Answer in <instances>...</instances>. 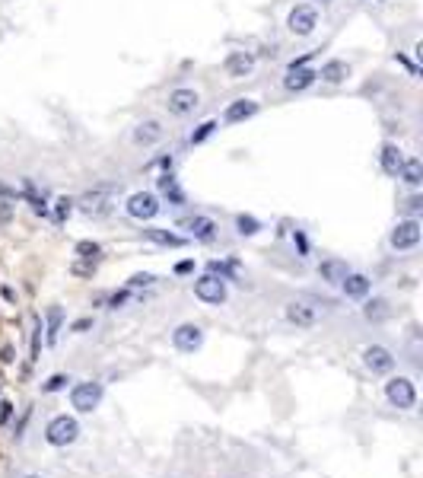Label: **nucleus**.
Wrapping results in <instances>:
<instances>
[{
	"instance_id": "obj_26",
	"label": "nucleus",
	"mask_w": 423,
	"mask_h": 478,
	"mask_svg": "<svg viewBox=\"0 0 423 478\" xmlns=\"http://www.w3.org/2000/svg\"><path fill=\"white\" fill-rule=\"evenodd\" d=\"M261 230V220H255L251 214H239L236 217V233L239 236H255Z\"/></svg>"
},
{
	"instance_id": "obj_32",
	"label": "nucleus",
	"mask_w": 423,
	"mask_h": 478,
	"mask_svg": "<svg viewBox=\"0 0 423 478\" xmlns=\"http://www.w3.org/2000/svg\"><path fill=\"white\" fill-rule=\"evenodd\" d=\"M77 255H83V258H99V245H95V243H77Z\"/></svg>"
},
{
	"instance_id": "obj_3",
	"label": "nucleus",
	"mask_w": 423,
	"mask_h": 478,
	"mask_svg": "<svg viewBox=\"0 0 423 478\" xmlns=\"http://www.w3.org/2000/svg\"><path fill=\"white\" fill-rule=\"evenodd\" d=\"M420 236H423V227L417 217H407V220H398L392 230V236H388V245H392L395 252H414L420 245Z\"/></svg>"
},
{
	"instance_id": "obj_27",
	"label": "nucleus",
	"mask_w": 423,
	"mask_h": 478,
	"mask_svg": "<svg viewBox=\"0 0 423 478\" xmlns=\"http://www.w3.org/2000/svg\"><path fill=\"white\" fill-rule=\"evenodd\" d=\"M61 319H64V312H61L58 306H51V310H48V345H54V341H58Z\"/></svg>"
},
{
	"instance_id": "obj_16",
	"label": "nucleus",
	"mask_w": 423,
	"mask_h": 478,
	"mask_svg": "<svg viewBox=\"0 0 423 478\" xmlns=\"http://www.w3.org/2000/svg\"><path fill=\"white\" fill-rule=\"evenodd\" d=\"M338 287L344 290L347 300H366V297H370V290H372V281H370L366 275H357V271H350V275H347Z\"/></svg>"
},
{
	"instance_id": "obj_2",
	"label": "nucleus",
	"mask_w": 423,
	"mask_h": 478,
	"mask_svg": "<svg viewBox=\"0 0 423 478\" xmlns=\"http://www.w3.org/2000/svg\"><path fill=\"white\" fill-rule=\"evenodd\" d=\"M77 437H80V424L70 415H54L45 424V440L51 447H70V443H77Z\"/></svg>"
},
{
	"instance_id": "obj_11",
	"label": "nucleus",
	"mask_w": 423,
	"mask_h": 478,
	"mask_svg": "<svg viewBox=\"0 0 423 478\" xmlns=\"http://www.w3.org/2000/svg\"><path fill=\"white\" fill-rule=\"evenodd\" d=\"M363 367L372 377H385V373L395 370V354L385 345H370L363 347Z\"/></svg>"
},
{
	"instance_id": "obj_37",
	"label": "nucleus",
	"mask_w": 423,
	"mask_h": 478,
	"mask_svg": "<svg viewBox=\"0 0 423 478\" xmlns=\"http://www.w3.org/2000/svg\"><path fill=\"white\" fill-rule=\"evenodd\" d=\"M93 325V319H80V322H73V332H86Z\"/></svg>"
},
{
	"instance_id": "obj_20",
	"label": "nucleus",
	"mask_w": 423,
	"mask_h": 478,
	"mask_svg": "<svg viewBox=\"0 0 423 478\" xmlns=\"http://www.w3.org/2000/svg\"><path fill=\"white\" fill-rule=\"evenodd\" d=\"M156 188H160V195L166 198L169 204H175V208H182V204L188 201V198H185V191H182V185H179V179H175L172 173L160 176V179H156Z\"/></svg>"
},
{
	"instance_id": "obj_29",
	"label": "nucleus",
	"mask_w": 423,
	"mask_h": 478,
	"mask_svg": "<svg viewBox=\"0 0 423 478\" xmlns=\"http://www.w3.org/2000/svg\"><path fill=\"white\" fill-rule=\"evenodd\" d=\"M216 128H220V125H216V121H204V125H201V128H197V131H194V134H191V143H204V141H207V138H210V134H214V131H216Z\"/></svg>"
},
{
	"instance_id": "obj_7",
	"label": "nucleus",
	"mask_w": 423,
	"mask_h": 478,
	"mask_svg": "<svg viewBox=\"0 0 423 478\" xmlns=\"http://www.w3.org/2000/svg\"><path fill=\"white\" fill-rule=\"evenodd\" d=\"M166 108L175 118H188V115H194L201 108V96H197V90H191V86H175L166 96Z\"/></svg>"
},
{
	"instance_id": "obj_13",
	"label": "nucleus",
	"mask_w": 423,
	"mask_h": 478,
	"mask_svg": "<svg viewBox=\"0 0 423 478\" xmlns=\"http://www.w3.org/2000/svg\"><path fill=\"white\" fill-rule=\"evenodd\" d=\"M172 345H175V351H182V354L201 351L204 347V329L194 325V322H182L179 329L172 332Z\"/></svg>"
},
{
	"instance_id": "obj_21",
	"label": "nucleus",
	"mask_w": 423,
	"mask_h": 478,
	"mask_svg": "<svg viewBox=\"0 0 423 478\" xmlns=\"http://www.w3.org/2000/svg\"><path fill=\"white\" fill-rule=\"evenodd\" d=\"M315 73L325 80V83L338 86V83H344V80L350 77V64H347V61H340V58H331V61H325L322 71H315Z\"/></svg>"
},
{
	"instance_id": "obj_31",
	"label": "nucleus",
	"mask_w": 423,
	"mask_h": 478,
	"mask_svg": "<svg viewBox=\"0 0 423 478\" xmlns=\"http://www.w3.org/2000/svg\"><path fill=\"white\" fill-rule=\"evenodd\" d=\"M293 245H299V255H309V239H306L303 230H293Z\"/></svg>"
},
{
	"instance_id": "obj_8",
	"label": "nucleus",
	"mask_w": 423,
	"mask_h": 478,
	"mask_svg": "<svg viewBox=\"0 0 423 478\" xmlns=\"http://www.w3.org/2000/svg\"><path fill=\"white\" fill-rule=\"evenodd\" d=\"M99 402H102V382L83 380V382H77V386L70 389V405L77 408L80 415L95 412V408H99Z\"/></svg>"
},
{
	"instance_id": "obj_38",
	"label": "nucleus",
	"mask_w": 423,
	"mask_h": 478,
	"mask_svg": "<svg viewBox=\"0 0 423 478\" xmlns=\"http://www.w3.org/2000/svg\"><path fill=\"white\" fill-rule=\"evenodd\" d=\"M0 408H4V412H0V424H4V421L10 418V408H13V405H10V402H4V405H0Z\"/></svg>"
},
{
	"instance_id": "obj_14",
	"label": "nucleus",
	"mask_w": 423,
	"mask_h": 478,
	"mask_svg": "<svg viewBox=\"0 0 423 478\" xmlns=\"http://www.w3.org/2000/svg\"><path fill=\"white\" fill-rule=\"evenodd\" d=\"M223 71H226V77H233V80L249 77V73L255 71V54L251 51H229L226 61H223Z\"/></svg>"
},
{
	"instance_id": "obj_33",
	"label": "nucleus",
	"mask_w": 423,
	"mask_h": 478,
	"mask_svg": "<svg viewBox=\"0 0 423 478\" xmlns=\"http://www.w3.org/2000/svg\"><path fill=\"white\" fill-rule=\"evenodd\" d=\"M38 345H42V319L36 322V335H32V360H38Z\"/></svg>"
},
{
	"instance_id": "obj_19",
	"label": "nucleus",
	"mask_w": 423,
	"mask_h": 478,
	"mask_svg": "<svg viewBox=\"0 0 423 478\" xmlns=\"http://www.w3.org/2000/svg\"><path fill=\"white\" fill-rule=\"evenodd\" d=\"M134 143L137 147H153V143H160L162 141V125L156 118H147V121H140L137 128H134Z\"/></svg>"
},
{
	"instance_id": "obj_39",
	"label": "nucleus",
	"mask_w": 423,
	"mask_h": 478,
	"mask_svg": "<svg viewBox=\"0 0 423 478\" xmlns=\"http://www.w3.org/2000/svg\"><path fill=\"white\" fill-rule=\"evenodd\" d=\"M312 4H322V6H328V4H331V0H312Z\"/></svg>"
},
{
	"instance_id": "obj_41",
	"label": "nucleus",
	"mask_w": 423,
	"mask_h": 478,
	"mask_svg": "<svg viewBox=\"0 0 423 478\" xmlns=\"http://www.w3.org/2000/svg\"><path fill=\"white\" fill-rule=\"evenodd\" d=\"M376 4H385V0H376Z\"/></svg>"
},
{
	"instance_id": "obj_28",
	"label": "nucleus",
	"mask_w": 423,
	"mask_h": 478,
	"mask_svg": "<svg viewBox=\"0 0 423 478\" xmlns=\"http://www.w3.org/2000/svg\"><path fill=\"white\" fill-rule=\"evenodd\" d=\"M73 214V198H58V201H54V220H67V217Z\"/></svg>"
},
{
	"instance_id": "obj_10",
	"label": "nucleus",
	"mask_w": 423,
	"mask_h": 478,
	"mask_svg": "<svg viewBox=\"0 0 423 478\" xmlns=\"http://www.w3.org/2000/svg\"><path fill=\"white\" fill-rule=\"evenodd\" d=\"M194 297L210 306H223L226 303V281L216 275H201L194 281Z\"/></svg>"
},
{
	"instance_id": "obj_35",
	"label": "nucleus",
	"mask_w": 423,
	"mask_h": 478,
	"mask_svg": "<svg viewBox=\"0 0 423 478\" xmlns=\"http://www.w3.org/2000/svg\"><path fill=\"white\" fill-rule=\"evenodd\" d=\"M420 208H423V198H420V195H414L411 201H407V210H411V214H420Z\"/></svg>"
},
{
	"instance_id": "obj_5",
	"label": "nucleus",
	"mask_w": 423,
	"mask_h": 478,
	"mask_svg": "<svg viewBox=\"0 0 423 478\" xmlns=\"http://www.w3.org/2000/svg\"><path fill=\"white\" fill-rule=\"evenodd\" d=\"M73 208H77L80 214H86V217H105V214H112V208H115L112 188H93V191H86L80 201H73Z\"/></svg>"
},
{
	"instance_id": "obj_30",
	"label": "nucleus",
	"mask_w": 423,
	"mask_h": 478,
	"mask_svg": "<svg viewBox=\"0 0 423 478\" xmlns=\"http://www.w3.org/2000/svg\"><path fill=\"white\" fill-rule=\"evenodd\" d=\"M67 382H70V377H64V373H54L51 380L45 382V392H61V389H67Z\"/></svg>"
},
{
	"instance_id": "obj_40",
	"label": "nucleus",
	"mask_w": 423,
	"mask_h": 478,
	"mask_svg": "<svg viewBox=\"0 0 423 478\" xmlns=\"http://www.w3.org/2000/svg\"><path fill=\"white\" fill-rule=\"evenodd\" d=\"M23 478H42V475H23Z\"/></svg>"
},
{
	"instance_id": "obj_17",
	"label": "nucleus",
	"mask_w": 423,
	"mask_h": 478,
	"mask_svg": "<svg viewBox=\"0 0 423 478\" xmlns=\"http://www.w3.org/2000/svg\"><path fill=\"white\" fill-rule=\"evenodd\" d=\"M347 275H350V265L340 262V258H322V262H318V278H322L325 284H340Z\"/></svg>"
},
{
	"instance_id": "obj_6",
	"label": "nucleus",
	"mask_w": 423,
	"mask_h": 478,
	"mask_svg": "<svg viewBox=\"0 0 423 478\" xmlns=\"http://www.w3.org/2000/svg\"><path fill=\"white\" fill-rule=\"evenodd\" d=\"M125 210H127V217H134V220L143 223V220H153V217L162 210V204L153 191H134V195H127Z\"/></svg>"
},
{
	"instance_id": "obj_23",
	"label": "nucleus",
	"mask_w": 423,
	"mask_h": 478,
	"mask_svg": "<svg viewBox=\"0 0 423 478\" xmlns=\"http://www.w3.org/2000/svg\"><path fill=\"white\" fill-rule=\"evenodd\" d=\"M143 236H147L150 243H156V245H166V249H182V245L188 243L185 236L172 233V230H162V227H147V230H143Z\"/></svg>"
},
{
	"instance_id": "obj_9",
	"label": "nucleus",
	"mask_w": 423,
	"mask_h": 478,
	"mask_svg": "<svg viewBox=\"0 0 423 478\" xmlns=\"http://www.w3.org/2000/svg\"><path fill=\"white\" fill-rule=\"evenodd\" d=\"M179 227L185 230L191 239H197V243H214L216 230H220L207 214H185V217H179Z\"/></svg>"
},
{
	"instance_id": "obj_36",
	"label": "nucleus",
	"mask_w": 423,
	"mask_h": 478,
	"mask_svg": "<svg viewBox=\"0 0 423 478\" xmlns=\"http://www.w3.org/2000/svg\"><path fill=\"white\" fill-rule=\"evenodd\" d=\"M175 271H179V275H188V271H194V262H179Z\"/></svg>"
},
{
	"instance_id": "obj_22",
	"label": "nucleus",
	"mask_w": 423,
	"mask_h": 478,
	"mask_svg": "<svg viewBox=\"0 0 423 478\" xmlns=\"http://www.w3.org/2000/svg\"><path fill=\"white\" fill-rule=\"evenodd\" d=\"M251 115H258V102L255 99H236L233 106L223 112V121H226V125H239V121H249Z\"/></svg>"
},
{
	"instance_id": "obj_15",
	"label": "nucleus",
	"mask_w": 423,
	"mask_h": 478,
	"mask_svg": "<svg viewBox=\"0 0 423 478\" xmlns=\"http://www.w3.org/2000/svg\"><path fill=\"white\" fill-rule=\"evenodd\" d=\"M315 80H318V73L312 71V67H286V73H283V90H286V93H303V90H309Z\"/></svg>"
},
{
	"instance_id": "obj_1",
	"label": "nucleus",
	"mask_w": 423,
	"mask_h": 478,
	"mask_svg": "<svg viewBox=\"0 0 423 478\" xmlns=\"http://www.w3.org/2000/svg\"><path fill=\"white\" fill-rule=\"evenodd\" d=\"M385 399L392 408L411 412V408L417 405V386H414L411 377H392L385 382Z\"/></svg>"
},
{
	"instance_id": "obj_34",
	"label": "nucleus",
	"mask_w": 423,
	"mask_h": 478,
	"mask_svg": "<svg viewBox=\"0 0 423 478\" xmlns=\"http://www.w3.org/2000/svg\"><path fill=\"white\" fill-rule=\"evenodd\" d=\"M150 284H156V278H153V275H147V271H143V275H134V278H131V287H150Z\"/></svg>"
},
{
	"instance_id": "obj_24",
	"label": "nucleus",
	"mask_w": 423,
	"mask_h": 478,
	"mask_svg": "<svg viewBox=\"0 0 423 478\" xmlns=\"http://www.w3.org/2000/svg\"><path fill=\"white\" fill-rule=\"evenodd\" d=\"M398 179L411 188L423 185V166H420L417 156H404V163H401V169H398Z\"/></svg>"
},
{
	"instance_id": "obj_4",
	"label": "nucleus",
	"mask_w": 423,
	"mask_h": 478,
	"mask_svg": "<svg viewBox=\"0 0 423 478\" xmlns=\"http://www.w3.org/2000/svg\"><path fill=\"white\" fill-rule=\"evenodd\" d=\"M283 316L290 325H296V329H315L318 322H322V310H318L315 303H309V300H290V303L283 306Z\"/></svg>"
},
{
	"instance_id": "obj_25",
	"label": "nucleus",
	"mask_w": 423,
	"mask_h": 478,
	"mask_svg": "<svg viewBox=\"0 0 423 478\" xmlns=\"http://www.w3.org/2000/svg\"><path fill=\"white\" fill-rule=\"evenodd\" d=\"M363 316L370 319V322H382V319L388 316V303H385V300H366Z\"/></svg>"
},
{
	"instance_id": "obj_18",
	"label": "nucleus",
	"mask_w": 423,
	"mask_h": 478,
	"mask_svg": "<svg viewBox=\"0 0 423 478\" xmlns=\"http://www.w3.org/2000/svg\"><path fill=\"white\" fill-rule=\"evenodd\" d=\"M401 163H404V153H401L398 143H382V153H379V166H382V173L392 176V179H398Z\"/></svg>"
},
{
	"instance_id": "obj_12",
	"label": "nucleus",
	"mask_w": 423,
	"mask_h": 478,
	"mask_svg": "<svg viewBox=\"0 0 423 478\" xmlns=\"http://www.w3.org/2000/svg\"><path fill=\"white\" fill-rule=\"evenodd\" d=\"M286 26H290L293 36H312V32L318 29V13H315V6H309V4L293 6L290 16H286Z\"/></svg>"
}]
</instances>
